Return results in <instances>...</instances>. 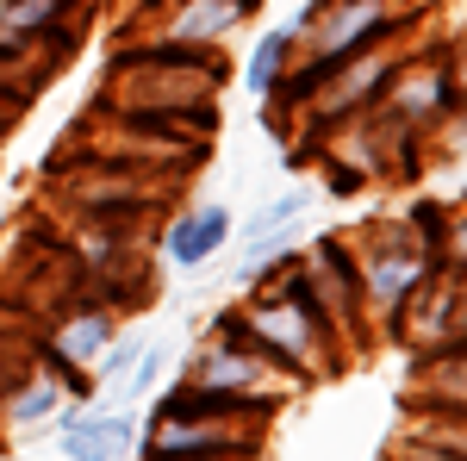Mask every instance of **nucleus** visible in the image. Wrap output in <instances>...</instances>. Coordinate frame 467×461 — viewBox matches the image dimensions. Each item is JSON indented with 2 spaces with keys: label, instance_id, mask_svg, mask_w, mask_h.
Instances as JSON below:
<instances>
[{
  "label": "nucleus",
  "instance_id": "obj_15",
  "mask_svg": "<svg viewBox=\"0 0 467 461\" xmlns=\"http://www.w3.org/2000/svg\"><path fill=\"white\" fill-rule=\"evenodd\" d=\"M138 355H144L138 337H112V350L94 361V387H119V381L131 374V361H138Z\"/></svg>",
  "mask_w": 467,
  "mask_h": 461
},
{
  "label": "nucleus",
  "instance_id": "obj_4",
  "mask_svg": "<svg viewBox=\"0 0 467 461\" xmlns=\"http://www.w3.org/2000/svg\"><path fill=\"white\" fill-rule=\"evenodd\" d=\"M306 206H312V187H293L281 200H268V206L250 218V237H244V256H237V275H231V281L237 287L268 281L275 262L299 249V218H306Z\"/></svg>",
  "mask_w": 467,
  "mask_h": 461
},
{
  "label": "nucleus",
  "instance_id": "obj_7",
  "mask_svg": "<svg viewBox=\"0 0 467 461\" xmlns=\"http://www.w3.org/2000/svg\"><path fill=\"white\" fill-rule=\"evenodd\" d=\"M255 13H262V0H156V37L218 50V37H231Z\"/></svg>",
  "mask_w": 467,
  "mask_h": 461
},
{
  "label": "nucleus",
  "instance_id": "obj_14",
  "mask_svg": "<svg viewBox=\"0 0 467 461\" xmlns=\"http://www.w3.org/2000/svg\"><path fill=\"white\" fill-rule=\"evenodd\" d=\"M13 69H26V75H44V69H50V57L37 50L32 37H6V32H0V88L13 81ZM0 107H19V100H13V94H0Z\"/></svg>",
  "mask_w": 467,
  "mask_h": 461
},
{
  "label": "nucleus",
  "instance_id": "obj_13",
  "mask_svg": "<svg viewBox=\"0 0 467 461\" xmlns=\"http://www.w3.org/2000/svg\"><path fill=\"white\" fill-rule=\"evenodd\" d=\"M405 436H411V443H431V449H442V456H455V461H467V418H455V412L418 405V418H411Z\"/></svg>",
  "mask_w": 467,
  "mask_h": 461
},
{
  "label": "nucleus",
  "instance_id": "obj_18",
  "mask_svg": "<svg viewBox=\"0 0 467 461\" xmlns=\"http://www.w3.org/2000/svg\"><path fill=\"white\" fill-rule=\"evenodd\" d=\"M449 75H455V94H462V107H467V44L449 57Z\"/></svg>",
  "mask_w": 467,
  "mask_h": 461
},
{
  "label": "nucleus",
  "instance_id": "obj_6",
  "mask_svg": "<svg viewBox=\"0 0 467 461\" xmlns=\"http://www.w3.org/2000/svg\"><path fill=\"white\" fill-rule=\"evenodd\" d=\"M306 262H312V275H318L324 299H330V312H337V324H343V337H349V343H361V330H368L374 319H368V299H361L349 237H343V231H330V237H312Z\"/></svg>",
  "mask_w": 467,
  "mask_h": 461
},
{
  "label": "nucleus",
  "instance_id": "obj_12",
  "mask_svg": "<svg viewBox=\"0 0 467 461\" xmlns=\"http://www.w3.org/2000/svg\"><path fill=\"white\" fill-rule=\"evenodd\" d=\"M63 412V381L44 368V374H26L19 387L6 381V393H0V418L6 424H44V418H57Z\"/></svg>",
  "mask_w": 467,
  "mask_h": 461
},
{
  "label": "nucleus",
  "instance_id": "obj_16",
  "mask_svg": "<svg viewBox=\"0 0 467 461\" xmlns=\"http://www.w3.org/2000/svg\"><path fill=\"white\" fill-rule=\"evenodd\" d=\"M442 268L467 275V206H449V237H442Z\"/></svg>",
  "mask_w": 467,
  "mask_h": 461
},
{
  "label": "nucleus",
  "instance_id": "obj_8",
  "mask_svg": "<svg viewBox=\"0 0 467 461\" xmlns=\"http://www.w3.org/2000/svg\"><path fill=\"white\" fill-rule=\"evenodd\" d=\"M237 237V218L231 206H218V200H200V206H187L181 218H169V231H162V256L175 262V268H206L213 256H224Z\"/></svg>",
  "mask_w": 467,
  "mask_h": 461
},
{
  "label": "nucleus",
  "instance_id": "obj_9",
  "mask_svg": "<svg viewBox=\"0 0 467 461\" xmlns=\"http://www.w3.org/2000/svg\"><path fill=\"white\" fill-rule=\"evenodd\" d=\"M418 405L467 418V337L442 343V350H424V361H418Z\"/></svg>",
  "mask_w": 467,
  "mask_h": 461
},
{
  "label": "nucleus",
  "instance_id": "obj_10",
  "mask_svg": "<svg viewBox=\"0 0 467 461\" xmlns=\"http://www.w3.org/2000/svg\"><path fill=\"white\" fill-rule=\"evenodd\" d=\"M112 337H119V319H112L107 306H75V312L57 324L44 343L63 355L69 368H88V374H94V361L112 350Z\"/></svg>",
  "mask_w": 467,
  "mask_h": 461
},
{
  "label": "nucleus",
  "instance_id": "obj_19",
  "mask_svg": "<svg viewBox=\"0 0 467 461\" xmlns=\"http://www.w3.org/2000/svg\"><path fill=\"white\" fill-rule=\"evenodd\" d=\"M0 393H6V374H0Z\"/></svg>",
  "mask_w": 467,
  "mask_h": 461
},
{
  "label": "nucleus",
  "instance_id": "obj_3",
  "mask_svg": "<svg viewBox=\"0 0 467 461\" xmlns=\"http://www.w3.org/2000/svg\"><path fill=\"white\" fill-rule=\"evenodd\" d=\"M405 57H411V37H405V32L380 37V44H368V50H356L349 63H337V69L312 88V100L299 107V119H306L312 131H324V125H343V119H356V112H374V107H380V94H387V81H393V69L405 63Z\"/></svg>",
  "mask_w": 467,
  "mask_h": 461
},
{
  "label": "nucleus",
  "instance_id": "obj_1",
  "mask_svg": "<svg viewBox=\"0 0 467 461\" xmlns=\"http://www.w3.org/2000/svg\"><path fill=\"white\" fill-rule=\"evenodd\" d=\"M112 94L125 100V112H162L181 125H213L218 81H224V57L206 44H175V37H144L125 44L112 57Z\"/></svg>",
  "mask_w": 467,
  "mask_h": 461
},
{
  "label": "nucleus",
  "instance_id": "obj_11",
  "mask_svg": "<svg viewBox=\"0 0 467 461\" xmlns=\"http://www.w3.org/2000/svg\"><path fill=\"white\" fill-rule=\"evenodd\" d=\"M293 63H299V32H293V26H275V32L255 37L244 81H250V94L262 100V107H268V100H281V81H287Z\"/></svg>",
  "mask_w": 467,
  "mask_h": 461
},
{
  "label": "nucleus",
  "instance_id": "obj_5",
  "mask_svg": "<svg viewBox=\"0 0 467 461\" xmlns=\"http://www.w3.org/2000/svg\"><path fill=\"white\" fill-rule=\"evenodd\" d=\"M131 443H138V418L131 412H88L75 399L69 412H57V449L69 461H131Z\"/></svg>",
  "mask_w": 467,
  "mask_h": 461
},
{
  "label": "nucleus",
  "instance_id": "obj_2",
  "mask_svg": "<svg viewBox=\"0 0 467 461\" xmlns=\"http://www.w3.org/2000/svg\"><path fill=\"white\" fill-rule=\"evenodd\" d=\"M349 256H356V281H361V299H368V319H380V324H393L405 312V299L442 268L431 249L418 244V231L405 218H374L368 231L349 237Z\"/></svg>",
  "mask_w": 467,
  "mask_h": 461
},
{
  "label": "nucleus",
  "instance_id": "obj_17",
  "mask_svg": "<svg viewBox=\"0 0 467 461\" xmlns=\"http://www.w3.org/2000/svg\"><path fill=\"white\" fill-rule=\"evenodd\" d=\"M387 461H455V456H442V449H431V443H411V436H399Z\"/></svg>",
  "mask_w": 467,
  "mask_h": 461
}]
</instances>
